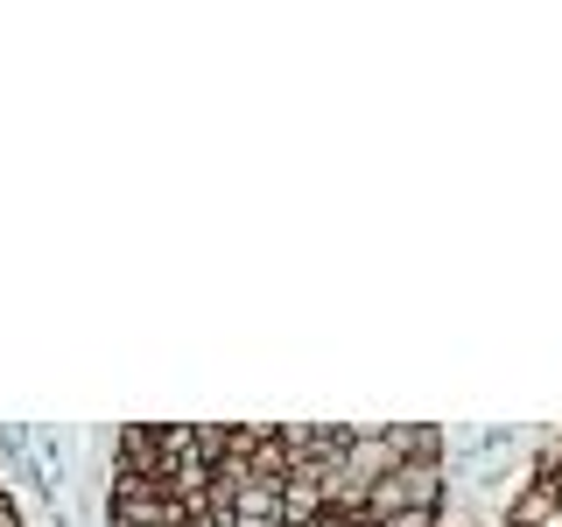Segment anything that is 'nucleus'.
Masks as SVG:
<instances>
[{
	"instance_id": "f257e3e1",
	"label": "nucleus",
	"mask_w": 562,
	"mask_h": 527,
	"mask_svg": "<svg viewBox=\"0 0 562 527\" xmlns=\"http://www.w3.org/2000/svg\"><path fill=\"white\" fill-rule=\"evenodd\" d=\"M443 514V464L436 457H408V464H394L386 479L373 485V500H366V514L386 520V514Z\"/></svg>"
},
{
	"instance_id": "f03ea898",
	"label": "nucleus",
	"mask_w": 562,
	"mask_h": 527,
	"mask_svg": "<svg viewBox=\"0 0 562 527\" xmlns=\"http://www.w3.org/2000/svg\"><path fill=\"white\" fill-rule=\"evenodd\" d=\"M386 436H394L401 464H408V457H436V464H443V429H436V422H401V429H386Z\"/></svg>"
},
{
	"instance_id": "7ed1b4c3",
	"label": "nucleus",
	"mask_w": 562,
	"mask_h": 527,
	"mask_svg": "<svg viewBox=\"0 0 562 527\" xmlns=\"http://www.w3.org/2000/svg\"><path fill=\"white\" fill-rule=\"evenodd\" d=\"M380 527H443V514H415V506H408V514H386Z\"/></svg>"
},
{
	"instance_id": "20e7f679",
	"label": "nucleus",
	"mask_w": 562,
	"mask_h": 527,
	"mask_svg": "<svg viewBox=\"0 0 562 527\" xmlns=\"http://www.w3.org/2000/svg\"><path fill=\"white\" fill-rule=\"evenodd\" d=\"M303 527H351V520H338V514L324 506V514H316V520H303Z\"/></svg>"
},
{
	"instance_id": "39448f33",
	"label": "nucleus",
	"mask_w": 562,
	"mask_h": 527,
	"mask_svg": "<svg viewBox=\"0 0 562 527\" xmlns=\"http://www.w3.org/2000/svg\"><path fill=\"white\" fill-rule=\"evenodd\" d=\"M541 527H562V506H555V514H549V520H541Z\"/></svg>"
}]
</instances>
